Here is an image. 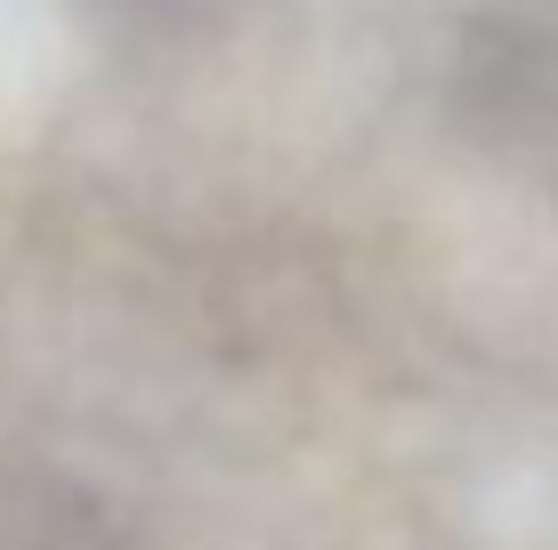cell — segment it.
<instances>
[{"instance_id": "obj_1", "label": "cell", "mask_w": 558, "mask_h": 550, "mask_svg": "<svg viewBox=\"0 0 558 550\" xmlns=\"http://www.w3.org/2000/svg\"><path fill=\"white\" fill-rule=\"evenodd\" d=\"M470 98L494 106L502 122L558 113V16H518L502 9L470 41Z\"/></svg>"}, {"instance_id": "obj_2", "label": "cell", "mask_w": 558, "mask_h": 550, "mask_svg": "<svg viewBox=\"0 0 558 550\" xmlns=\"http://www.w3.org/2000/svg\"><path fill=\"white\" fill-rule=\"evenodd\" d=\"M138 9H154L162 25H227L243 0H138Z\"/></svg>"}]
</instances>
